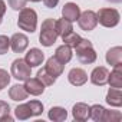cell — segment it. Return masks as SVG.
<instances>
[{"label":"cell","mask_w":122,"mask_h":122,"mask_svg":"<svg viewBox=\"0 0 122 122\" xmlns=\"http://www.w3.org/2000/svg\"><path fill=\"white\" fill-rule=\"evenodd\" d=\"M73 49L76 50V56H78V59H79L81 63L91 65V63H93L95 60H96V52H95L91 40L82 39Z\"/></svg>","instance_id":"obj_1"},{"label":"cell","mask_w":122,"mask_h":122,"mask_svg":"<svg viewBox=\"0 0 122 122\" xmlns=\"http://www.w3.org/2000/svg\"><path fill=\"white\" fill-rule=\"evenodd\" d=\"M17 26L29 33H33L36 30L37 26V15L33 9H27L23 7L19 13V19H17Z\"/></svg>","instance_id":"obj_2"},{"label":"cell","mask_w":122,"mask_h":122,"mask_svg":"<svg viewBox=\"0 0 122 122\" xmlns=\"http://www.w3.org/2000/svg\"><path fill=\"white\" fill-rule=\"evenodd\" d=\"M55 23H56V20H53V19H46L42 23V29H40V35H39V42L43 46H46V47L53 46V43L57 39V32H56Z\"/></svg>","instance_id":"obj_3"},{"label":"cell","mask_w":122,"mask_h":122,"mask_svg":"<svg viewBox=\"0 0 122 122\" xmlns=\"http://www.w3.org/2000/svg\"><path fill=\"white\" fill-rule=\"evenodd\" d=\"M98 23H101L105 27H115L119 23V12L116 9H101L96 13Z\"/></svg>","instance_id":"obj_4"},{"label":"cell","mask_w":122,"mask_h":122,"mask_svg":"<svg viewBox=\"0 0 122 122\" xmlns=\"http://www.w3.org/2000/svg\"><path fill=\"white\" fill-rule=\"evenodd\" d=\"M30 71H32V68L26 63L25 59H20V57L16 59V60H13L12 69H10L12 76L15 79H17V81H26V79H29L30 78Z\"/></svg>","instance_id":"obj_5"},{"label":"cell","mask_w":122,"mask_h":122,"mask_svg":"<svg viewBox=\"0 0 122 122\" xmlns=\"http://www.w3.org/2000/svg\"><path fill=\"white\" fill-rule=\"evenodd\" d=\"M78 23H79V27L85 32H91L93 30L96 26H98V17H96V13L93 10H85L83 13L79 15L78 17Z\"/></svg>","instance_id":"obj_6"},{"label":"cell","mask_w":122,"mask_h":122,"mask_svg":"<svg viewBox=\"0 0 122 122\" xmlns=\"http://www.w3.org/2000/svg\"><path fill=\"white\" fill-rule=\"evenodd\" d=\"M29 45V39L26 35L23 33H15L12 37H10V47L13 49L15 53H22L26 50Z\"/></svg>","instance_id":"obj_7"},{"label":"cell","mask_w":122,"mask_h":122,"mask_svg":"<svg viewBox=\"0 0 122 122\" xmlns=\"http://www.w3.org/2000/svg\"><path fill=\"white\" fill-rule=\"evenodd\" d=\"M108 76H109V71L105 66H98L91 73V82L96 86H103L108 83Z\"/></svg>","instance_id":"obj_8"},{"label":"cell","mask_w":122,"mask_h":122,"mask_svg":"<svg viewBox=\"0 0 122 122\" xmlns=\"http://www.w3.org/2000/svg\"><path fill=\"white\" fill-rule=\"evenodd\" d=\"M68 81L73 85V86H82L88 82V75L83 69L81 68H73L69 71L68 73Z\"/></svg>","instance_id":"obj_9"},{"label":"cell","mask_w":122,"mask_h":122,"mask_svg":"<svg viewBox=\"0 0 122 122\" xmlns=\"http://www.w3.org/2000/svg\"><path fill=\"white\" fill-rule=\"evenodd\" d=\"M25 89L27 91L29 95H33V96H39L45 92V85L37 79V78H29L25 81Z\"/></svg>","instance_id":"obj_10"},{"label":"cell","mask_w":122,"mask_h":122,"mask_svg":"<svg viewBox=\"0 0 122 122\" xmlns=\"http://www.w3.org/2000/svg\"><path fill=\"white\" fill-rule=\"evenodd\" d=\"M43 59H45V55H43V52H42L40 49H37V47L30 49V50L26 53V56H25L26 63H27L30 68H35V66L42 65Z\"/></svg>","instance_id":"obj_11"},{"label":"cell","mask_w":122,"mask_h":122,"mask_svg":"<svg viewBox=\"0 0 122 122\" xmlns=\"http://www.w3.org/2000/svg\"><path fill=\"white\" fill-rule=\"evenodd\" d=\"M63 68H65V65L60 63L55 56H52V57L47 59L46 66H45V69H46L53 78H56V79H57V76H60V75L63 73Z\"/></svg>","instance_id":"obj_12"},{"label":"cell","mask_w":122,"mask_h":122,"mask_svg":"<svg viewBox=\"0 0 122 122\" xmlns=\"http://www.w3.org/2000/svg\"><path fill=\"white\" fill-rule=\"evenodd\" d=\"M79 15H81V9H79V6H78L76 3L69 2V3H66V5L63 6V9H62V16H63L65 19H68L69 22H76L78 17H79Z\"/></svg>","instance_id":"obj_13"},{"label":"cell","mask_w":122,"mask_h":122,"mask_svg":"<svg viewBox=\"0 0 122 122\" xmlns=\"http://www.w3.org/2000/svg\"><path fill=\"white\" fill-rule=\"evenodd\" d=\"M108 83L111 85V88H122V63L113 66V71L108 76Z\"/></svg>","instance_id":"obj_14"},{"label":"cell","mask_w":122,"mask_h":122,"mask_svg":"<svg viewBox=\"0 0 122 122\" xmlns=\"http://www.w3.org/2000/svg\"><path fill=\"white\" fill-rule=\"evenodd\" d=\"M89 109L91 106L83 103V102H78L73 105V109H72V115L76 121H86L89 118Z\"/></svg>","instance_id":"obj_15"},{"label":"cell","mask_w":122,"mask_h":122,"mask_svg":"<svg viewBox=\"0 0 122 122\" xmlns=\"http://www.w3.org/2000/svg\"><path fill=\"white\" fill-rule=\"evenodd\" d=\"M106 62L111 66H116V65H121L122 63V47L121 46L111 47L106 52Z\"/></svg>","instance_id":"obj_16"},{"label":"cell","mask_w":122,"mask_h":122,"mask_svg":"<svg viewBox=\"0 0 122 122\" xmlns=\"http://www.w3.org/2000/svg\"><path fill=\"white\" fill-rule=\"evenodd\" d=\"M72 47H69L68 45H62V46H59L57 49H56V52H55V57L59 60L60 63H68L69 60L72 59Z\"/></svg>","instance_id":"obj_17"},{"label":"cell","mask_w":122,"mask_h":122,"mask_svg":"<svg viewBox=\"0 0 122 122\" xmlns=\"http://www.w3.org/2000/svg\"><path fill=\"white\" fill-rule=\"evenodd\" d=\"M106 103L115 108H119L122 105V92L118 88H111L106 93Z\"/></svg>","instance_id":"obj_18"},{"label":"cell","mask_w":122,"mask_h":122,"mask_svg":"<svg viewBox=\"0 0 122 122\" xmlns=\"http://www.w3.org/2000/svg\"><path fill=\"white\" fill-rule=\"evenodd\" d=\"M55 27H56V32H57V36H60V37H63V36L69 35L71 32H73L72 22H69V20H68V19H65V17L56 20Z\"/></svg>","instance_id":"obj_19"},{"label":"cell","mask_w":122,"mask_h":122,"mask_svg":"<svg viewBox=\"0 0 122 122\" xmlns=\"http://www.w3.org/2000/svg\"><path fill=\"white\" fill-rule=\"evenodd\" d=\"M27 91L25 89L23 85H13L10 89H9V96L12 101H16V102H20V101H25L27 98Z\"/></svg>","instance_id":"obj_20"},{"label":"cell","mask_w":122,"mask_h":122,"mask_svg":"<svg viewBox=\"0 0 122 122\" xmlns=\"http://www.w3.org/2000/svg\"><path fill=\"white\" fill-rule=\"evenodd\" d=\"M49 119L55 121V122H62L68 118V112L65 108H60V106H52L49 109Z\"/></svg>","instance_id":"obj_21"},{"label":"cell","mask_w":122,"mask_h":122,"mask_svg":"<svg viewBox=\"0 0 122 122\" xmlns=\"http://www.w3.org/2000/svg\"><path fill=\"white\" fill-rule=\"evenodd\" d=\"M15 115H16V118H17V119H20V121L29 119L30 116H33V115H32V111H30L29 103H22V105L16 106V109H15Z\"/></svg>","instance_id":"obj_22"},{"label":"cell","mask_w":122,"mask_h":122,"mask_svg":"<svg viewBox=\"0 0 122 122\" xmlns=\"http://www.w3.org/2000/svg\"><path fill=\"white\" fill-rule=\"evenodd\" d=\"M103 113H105V108L101 105H92L89 109V118H92L96 122H102Z\"/></svg>","instance_id":"obj_23"},{"label":"cell","mask_w":122,"mask_h":122,"mask_svg":"<svg viewBox=\"0 0 122 122\" xmlns=\"http://www.w3.org/2000/svg\"><path fill=\"white\" fill-rule=\"evenodd\" d=\"M37 79H39L45 86H50V85H53V83L56 82V78H53L45 68L37 72Z\"/></svg>","instance_id":"obj_24"},{"label":"cell","mask_w":122,"mask_h":122,"mask_svg":"<svg viewBox=\"0 0 122 122\" xmlns=\"http://www.w3.org/2000/svg\"><path fill=\"white\" fill-rule=\"evenodd\" d=\"M0 121L2 122H5V121L12 122L13 121V118L10 116V106L5 101H0Z\"/></svg>","instance_id":"obj_25"},{"label":"cell","mask_w":122,"mask_h":122,"mask_svg":"<svg viewBox=\"0 0 122 122\" xmlns=\"http://www.w3.org/2000/svg\"><path fill=\"white\" fill-rule=\"evenodd\" d=\"M62 40L65 42V45H68L69 47H75L81 40H82V37L78 35V33H75V32H71L69 35H66V36H63L62 37Z\"/></svg>","instance_id":"obj_26"},{"label":"cell","mask_w":122,"mask_h":122,"mask_svg":"<svg viewBox=\"0 0 122 122\" xmlns=\"http://www.w3.org/2000/svg\"><path fill=\"white\" fill-rule=\"evenodd\" d=\"M121 119H122V113L119 111H106L105 109L102 122H119Z\"/></svg>","instance_id":"obj_27"},{"label":"cell","mask_w":122,"mask_h":122,"mask_svg":"<svg viewBox=\"0 0 122 122\" xmlns=\"http://www.w3.org/2000/svg\"><path fill=\"white\" fill-rule=\"evenodd\" d=\"M9 47H10V39L5 35H0V55L7 53Z\"/></svg>","instance_id":"obj_28"},{"label":"cell","mask_w":122,"mask_h":122,"mask_svg":"<svg viewBox=\"0 0 122 122\" xmlns=\"http://www.w3.org/2000/svg\"><path fill=\"white\" fill-rule=\"evenodd\" d=\"M10 82V75L7 73V71L0 69V91H3Z\"/></svg>","instance_id":"obj_29"},{"label":"cell","mask_w":122,"mask_h":122,"mask_svg":"<svg viewBox=\"0 0 122 122\" xmlns=\"http://www.w3.org/2000/svg\"><path fill=\"white\" fill-rule=\"evenodd\" d=\"M26 2H27V0H7L9 6H10L13 10H22V9L26 6Z\"/></svg>","instance_id":"obj_30"},{"label":"cell","mask_w":122,"mask_h":122,"mask_svg":"<svg viewBox=\"0 0 122 122\" xmlns=\"http://www.w3.org/2000/svg\"><path fill=\"white\" fill-rule=\"evenodd\" d=\"M5 13H6V3L3 2V0H0V25H2V22H3Z\"/></svg>","instance_id":"obj_31"},{"label":"cell","mask_w":122,"mask_h":122,"mask_svg":"<svg viewBox=\"0 0 122 122\" xmlns=\"http://www.w3.org/2000/svg\"><path fill=\"white\" fill-rule=\"evenodd\" d=\"M43 3H45L46 7L53 9V7H56V5L59 3V0H43Z\"/></svg>","instance_id":"obj_32"},{"label":"cell","mask_w":122,"mask_h":122,"mask_svg":"<svg viewBox=\"0 0 122 122\" xmlns=\"http://www.w3.org/2000/svg\"><path fill=\"white\" fill-rule=\"evenodd\" d=\"M106 2H111V3H121L122 0H106Z\"/></svg>","instance_id":"obj_33"},{"label":"cell","mask_w":122,"mask_h":122,"mask_svg":"<svg viewBox=\"0 0 122 122\" xmlns=\"http://www.w3.org/2000/svg\"><path fill=\"white\" fill-rule=\"evenodd\" d=\"M29 2H35L36 3V2H42V0H29Z\"/></svg>","instance_id":"obj_34"}]
</instances>
